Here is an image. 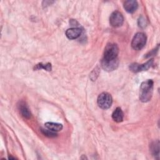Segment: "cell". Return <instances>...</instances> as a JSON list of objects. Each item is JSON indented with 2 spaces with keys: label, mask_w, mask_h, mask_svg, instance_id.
Returning a JSON list of instances; mask_svg holds the SVG:
<instances>
[{
  "label": "cell",
  "mask_w": 160,
  "mask_h": 160,
  "mask_svg": "<svg viewBox=\"0 0 160 160\" xmlns=\"http://www.w3.org/2000/svg\"><path fill=\"white\" fill-rule=\"evenodd\" d=\"M82 33V29L80 28H72L66 31V36L69 39H77Z\"/></svg>",
  "instance_id": "ba28073f"
},
{
  "label": "cell",
  "mask_w": 160,
  "mask_h": 160,
  "mask_svg": "<svg viewBox=\"0 0 160 160\" xmlns=\"http://www.w3.org/2000/svg\"><path fill=\"white\" fill-rule=\"evenodd\" d=\"M98 104L102 109H106L111 107L112 99L110 94L108 92H102L98 98Z\"/></svg>",
  "instance_id": "277c9868"
},
{
  "label": "cell",
  "mask_w": 160,
  "mask_h": 160,
  "mask_svg": "<svg viewBox=\"0 0 160 160\" xmlns=\"http://www.w3.org/2000/svg\"><path fill=\"white\" fill-rule=\"evenodd\" d=\"M119 48L114 43H109L104 49V58L102 59L106 61H112L118 59Z\"/></svg>",
  "instance_id": "7a4b0ae2"
},
{
  "label": "cell",
  "mask_w": 160,
  "mask_h": 160,
  "mask_svg": "<svg viewBox=\"0 0 160 160\" xmlns=\"http://www.w3.org/2000/svg\"><path fill=\"white\" fill-rule=\"evenodd\" d=\"M35 70H38L41 69H44L46 71H50L52 69L51 64L50 63H46V64H42V63H39L36 65V66L34 68Z\"/></svg>",
  "instance_id": "4fadbf2b"
},
{
  "label": "cell",
  "mask_w": 160,
  "mask_h": 160,
  "mask_svg": "<svg viewBox=\"0 0 160 160\" xmlns=\"http://www.w3.org/2000/svg\"><path fill=\"white\" fill-rule=\"evenodd\" d=\"M18 109L19 110L20 113L24 118L29 119L31 118V112H30L28 106L26 105V104L24 102H23V101L19 102V103L18 104Z\"/></svg>",
  "instance_id": "30bf717a"
},
{
  "label": "cell",
  "mask_w": 160,
  "mask_h": 160,
  "mask_svg": "<svg viewBox=\"0 0 160 160\" xmlns=\"http://www.w3.org/2000/svg\"><path fill=\"white\" fill-rule=\"evenodd\" d=\"M124 22V18L122 14L118 11L112 12L109 17V23L114 28H118L122 25Z\"/></svg>",
  "instance_id": "5b68a950"
},
{
  "label": "cell",
  "mask_w": 160,
  "mask_h": 160,
  "mask_svg": "<svg viewBox=\"0 0 160 160\" xmlns=\"http://www.w3.org/2000/svg\"><path fill=\"white\" fill-rule=\"evenodd\" d=\"M146 36L142 32L136 33L131 42L132 48L137 51L141 50L144 48L146 42Z\"/></svg>",
  "instance_id": "3957f363"
},
{
  "label": "cell",
  "mask_w": 160,
  "mask_h": 160,
  "mask_svg": "<svg viewBox=\"0 0 160 160\" xmlns=\"http://www.w3.org/2000/svg\"><path fill=\"white\" fill-rule=\"evenodd\" d=\"M124 118V114L122 111V109L120 108H117L112 112V119L117 122H120L122 121Z\"/></svg>",
  "instance_id": "8fae6325"
},
{
  "label": "cell",
  "mask_w": 160,
  "mask_h": 160,
  "mask_svg": "<svg viewBox=\"0 0 160 160\" xmlns=\"http://www.w3.org/2000/svg\"><path fill=\"white\" fill-rule=\"evenodd\" d=\"M146 20L143 17H141L139 19V26L141 28H144L146 26Z\"/></svg>",
  "instance_id": "2e32d148"
},
{
  "label": "cell",
  "mask_w": 160,
  "mask_h": 160,
  "mask_svg": "<svg viewBox=\"0 0 160 160\" xmlns=\"http://www.w3.org/2000/svg\"><path fill=\"white\" fill-rule=\"evenodd\" d=\"M45 126L54 132L59 131L62 129V125L59 123H56V122H48L45 123Z\"/></svg>",
  "instance_id": "7c38bea8"
},
{
  "label": "cell",
  "mask_w": 160,
  "mask_h": 160,
  "mask_svg": "<svg viewBox=\"0 0 160 160\" xmlns=\"http://www.w3.org/2000/svg\"><path fill=\"white\" fill-rule=\"evenodd\" d=\"M119 64L118 59L112 60V61H106L102 59L101 61V66L102 68L107 71H112L115 70Z\"/></svg>",
  "instance_id": "52a82bcc"
},
{
  "label": "cell",
  "mask_w": 160,
  "mask_h": 160,
  "mask_svg": "<svg viewBox=\"0 0 160 160\" xmlns=\"http://www.w3.org/2000/svg\"><path fill=\"white\" fill-rule=\"evenodd\" d=\"M153 59H151L146 63L142 64H139L138 63H132L129 66V69L134 72H138L140 71H147L152 65Z\"/></svg>",
  "instance_id": "8992f818"
},
{
  "label": "cell",
  "mask_w": 160,
  "mask_h": 160,
  "mask_svg": "<svg viewBox=\"0 0 160 160\" xmlns=\"http://www.w3.org/2000/svg\"><path fill=\"white\" fill-rule=\"evenodd\" d=\"M159 141H158L156 142H152V144L151 145V151L154 156H159Z\"/></svg>",
  "instance_id": "5bb4252c"
},
{
  "label": "cell",
  "mask_w": 160,
  "mask_h": 160,
  "mask_svg": "<svg viewBox=\"0 0 160 160\" xmlns=\"http://www.w3.org/2000/svg\"><path fill=\"white\" fill-rule=\"evenodd\" d=\"M153 84L154 82L151 79H148L141 83L139 92L141 101L146 102L151 100L153 92Z\"/></svg>",
  "instance_id": "6da1fadb"
},
{
  "label": "cell",
  "mask_w": 160,
  "mask_h": 160,
  "mask_svg": "<svg viewBox=\"0 0 160 160\" xmlns=\"http://www.w3.org/2000/svg\"><path fill=\"white\" fill-rule=\"evenodd\" d=\"M124 8L129 13H133L136 11L138 7V4L137 1L134 0L126 1L124 2Z\"/></svg>",
  "instance_id": "9c48e42d"
},
{
  "label": "cell",
  "mask_w": 160,
  "mask_h": 160,
  "mask_svg": "<svg viewBox=\"0 0 160 160\" xmlns=\"http://www.w3.org/2000/svg\"><path fill=\"white\" fill-rule=\"evenodd\" d=\"M41 132L44 136H48L49 138H54V137L57 136V135H58L57 133H56V132H54L53 131H51L49 129H42Z\"/></svg>",
  "instance_id": "9a60e30c"
}]
</instances>
